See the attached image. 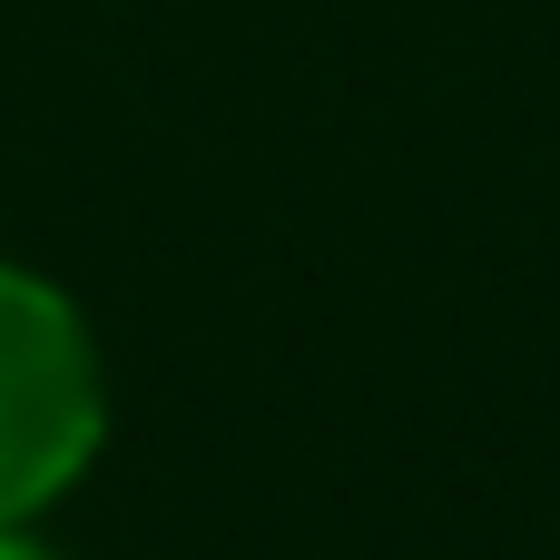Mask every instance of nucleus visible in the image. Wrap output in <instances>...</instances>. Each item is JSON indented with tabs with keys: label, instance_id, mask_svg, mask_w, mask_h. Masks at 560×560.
Here are the masks:
<instances>
[{
	"label": "nucleus",
	"instance_id": "nucleus-1",
	"mask_svg": "<svg viewBox=\"0 0 560 560\" xmlns=\"http://www.w3.org/2000/svg\"><path fill=\"white\" fill-rule=\"evenodd\" d=\"M108 443V384L79 305L0 256V522L59 502Z\"/></svg>",
	"mask_w": 560,
	"mask_h": 560
},
{
	"label": "nucleus",
	"instance_id": "nucleus-2",
	"mask_svg": "<svg viewBox=\"0 0 560 560\" xmlns=\"http://www.w3.org/2000/svg\"><path fill=\"white\" fill-rule=\"evenodd\" d=\"M0 560H59L49 541H30V522H0Z\"/></svg>",
	"mask_w": 560,
	"mask_h": 560
}]
</instances>
